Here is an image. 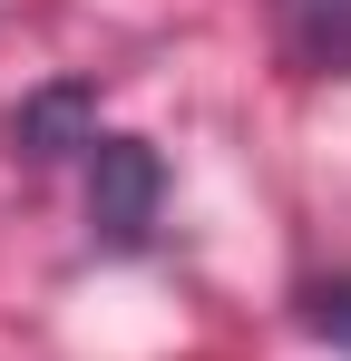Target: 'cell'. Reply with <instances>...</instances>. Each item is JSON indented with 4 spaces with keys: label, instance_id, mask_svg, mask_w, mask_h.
Here are the masks:
<instances>
[{
    "label": "cell",
    "instance_id": "6da1fadb",
    "mask_svg": "<svg viewBox=\"0 0 351 361\" xmlns=\"http://www.w3.org/2000/svg\"><path fill=\"white\" fill-rule=\"evenodd\" d=\"M156 205H166V166L147 137H98L88 147V225L108 254H137L156 235Z\"/></svg>",
    "mask_w": 351,
    "mask_h": 361
},
{
    "label": "cell",
    "instance_id": "7a4b0ae2",
    "mask_svg": "<svg viewBox=\"0 0 351 361\" xmlns=\"http://www.w3.org/2000/svg\"><path fill=\"white\" fill-rule=\"evenodd\" d=\"M10 137H20V157H68V147H98V98L68 78V88H39L20 118H10Z\"/></svg>",
    "mask_w": 351,
    "mask_h": 361
},
{
    "label": "cell",
    "instance_id": "3957f363",
    "mask_svg": "<svg viewBox=\"0 0 351 361\" xmlns=\"http://www.w3.org/2000/svg\"><path fill=\"white\" fill-rule=\"evenodd\" d=\"M302 322H312L332 352H351V274L342 283H312V293H302Z\"/></svg>",
    "mask_w": 351,
    "mask_h": 361
}]
</instances>
